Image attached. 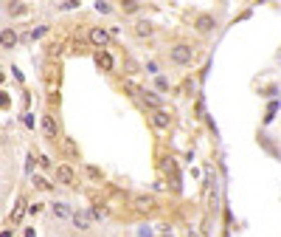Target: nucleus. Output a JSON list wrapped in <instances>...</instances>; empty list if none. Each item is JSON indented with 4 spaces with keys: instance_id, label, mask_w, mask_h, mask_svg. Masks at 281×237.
Wrapping results in <instances>:
<instances>
[{
    "instance_id": "obj_9",
    "label": "nucleus",
    "mask_w": 281,
    "mask_h": 237,
    "mask_svg": "<svg viewBox=\"0 0 281 237\" xmlns=\"http://www.w3.org/2000/svg\"><path fill=\"white\" fill-rule=\"evenodd\" d=\"M140 99H144V105L147 108H152V110H161L163 108V99L155 91H140Z\"/></svg>"
},
{
    "instance_id": "obj_4",
    "label": "nucleus",
    "mask_w": 281,
    "mask_h": 237,
    "mask_svg": "<svg viewBox=\"0 0 281 237\" xmlns=\"http://www.w3.org/2000/svg\"><path fill=\"white\" fill-rule=\"evenodd\" d=\"M70 220H73V226H76V229H82V231L93 229V215H90V209H73Z\"/></svg>"
},
{
    "instance_id": "obj_17",
    "label": "nucleus",
    "mask_w": 281,
    "mask_h": 237,
    "mask_svg": "<svg viewBox=\"0 0 281 237\" xmlns=\"http://www.w3.org/2000/svg\"><path fill=\"white\" fill-rule=\"evenodd\" d=\"M90 215H93V220H104V217L110 215V212H107V209H98V206H93V209H90Z\"/></svg>"
},
{
    "instance_id": "obj_6",
    "label": "nucleus",
    "mask_w": 281,
    "mask_h": 237,
    "mask_svg": "<svg viewBox=\"0 0 281 237\" xmlns=\"http://www.w3.org/2000/svg\"><path fill=\"white\" fill-rule=\"evenodd\" d=\"M56 181H59L62 187H73V181H76V173H73V167L59 164V167H56Z\"/></svg>"
},
{
    "instance_id": "obj_25",
    "label": "nucleus",
    "mask_w": 281,
    "mask_h": 237,
    "mask_svg": "<svg viewBox=\"0 0 281 237\" xmlns=\"http://www.w3.org/2000/svg\"><path fill=\"white\" fill-rule=\"evenodd\" d=\"M45 31H48V26H40V29H37L34 34H31V40H37V37H42V34H45Z\"/></svg>"
},
{
    "instance_id": "obj_8",
    "label": "nucleus",
    "mask_w": 281,
    "mask_h": 237,
    "mask_svg": "<svg viewBox=\"0 0 281 237\" xmlns=\"http://www.w3.org/2000/svg\"><path fill=\"white\" fill-rule=\"evenodd\" d=\"M17 40H20V37H17V31L14 29H3L0 31V48H14V45H17Z\"/></svg>"
},
{
    "instance_id": "obj_3",
    "label": "nucleus",
    "mask_w": 281,
    "mask_h": 237,
    "mask_svg": "<svg viewBox=\"0 0 281 237\" xmlns=\"http://www.w3.org/2000/svg\"><path fill=\"white\" fill-rule=\"evenodd\" d=\"M87 40H90L98 51H107V45H110V31L101 29V26H96V29L87 31Z\"/></svg>"
},
{
    "instance_id": "obj_28",
    "label": "nucleus",
    "mask_w": 281,
    "mask_h": 237,
    "mask_svg": "<svg viewBox=\"0 0 281 237\" xmlns=\"http://www.w3.org/2000/svg\"><path fill=\"white\" fill-rule=\"evenodd\" d=\"M6 105H9V96H6V94H0V108H6Z\"/></svg>"
},
{
    "instance_id": "obj_1",
    "label": "nucleus",
    "mask_w": 281,
    "mask_h": 237,
    "mask_svg": "<svg viewBox=\"0 0 281 237\" xmlns=\"http://www.w3.org/2000/svg\"><path fill=\"white\" fill-rule=\"evenodd\" d=\"M169 59L175 65H191V59H194V48H191L189 43H175L172 48H169Z\"/></svg>"
},
{
    "instance_id": "obj_22",
    "label": "nucleus",
    "mask_w": 281,
    "mask_h": 237,
    "mask_svg": "<svg viewBox=\"0 0 281 237\" xmlns=\"http://www.w3.org/2000/svg\"><path fill=\"white\" fill-rule=\"evenodd\" d=\"M34 187H37V189H51V184H48L45 178H34Z\"/></svg>"
},
{
    "instance_id": "obj_29",
    "label": "nucleus",
    "mask_w": 281,
    "mask_h": 237,
    "mask_svg": "<svg viewBox=\"0 0 281 237\" xmlns=\"http://www.w3.org/2000/svg\"><path fill=\"white\" fill-rule=\"evenodd\" d=\"M23 237H37V231L34 229H26V231H23Z\"/></svg>"
},
{
    "instance_id": "obj_5",
    "label": "nucleus",
    "mask_w": 281,
    "mask_h": 237,
    "mask_svg": "<svg viewBox=\"0 0 281 237\" xmlns=\"http://www.w3.org/2000/svg\"><path fill=\"white\" fill-rule=\"evenodd\" d=\"M132 34L138 37V40H147V37H152V34H155V26H152V20H147V17H140V20H135V26H132Z\"/></svg>"
},
{
    "instance_id": "obj_13",
    "label": "nucleus",
    "mask_w": 281,
    "mask_h": 237,
    "mask_svg": "<svg viewBox=\"0 0 281 237\" xmlns=\"http://www.w3.org/2000/svg\"><path fill=\"white\" fill-rule=\"evenodd\" d=\"M135 209H138V212H149V209H155V198H152V195H135Z\"/></svg>"
},
{
    "instance_id": "obj_10",
    "label": "nucleus",
    "mask_w": 281,
    "mask_h": 237,
    "mask_svg": "<svg viewBox=\"0 0 281 237\" xmlns=\"http://www.w3.org/2000/svg\"><path fill=\"white\" fill-rule=\"evenodd\" d=\"M96 65L101 68V71H112V68H115V59H112L110 51H98V54H96Z\"/></svg>"
},
{
    "instance_id": "obj_2",
    "label": "nucleus",
    "mask_w": 281,
    "mask_h": 237,
    "mask_svg": "<svg viewBox=\"0 0 281 237\" xmlns=\"http://www.w3.org/2000/svg\"><path fill=\"white\" fill-rule=\"evenodd\" d=\"M194 31H197V34H203V37H211L214 31H217V17L208 15V12L197 15L194 17Z\"/></svg>"
},
{
    "instance_id": "obj_24",
    "label": "nucleus",
    "mask_w": 281,
    "mask_h": 237,
    "mask_svg": "<svg viewBox=\"0 0 281 237\" xmlns=\"http://www.w3.org/2000/svg\"><path fill=\"white\" fill-rule=\"evenodd\" d=\"M87 175H90L93 181H98V178H101V173H98L96 167H87Z\"/></svg>"
},
{
    "instance_id": "obj_30",
    "label": "nucleus",
    "mask_w": 281,
    "mask_h": 237,
    "mask_svg": "<svg viewBox=\"0 0 281 237\" xmlns=\"http://www.w3.org/2000/svg\"><path fill=\"white\" fill-rule=\"evenodd\" d=\"M0 237H12V231H9V229H6V231H0Z\"/></svg>"
},
{
    "instance_id": "obj_14",
    "label": "nucleus",
    "mask_w": 281,
    "mask_h": 237,
    "mask_svg": "<svg viewBox=\"0 0 281 237\" xmlns=\"http://www.w3.org/2000/svg\"><path fill=\"white\" fill-rule=\"evenodd\" d=\"M6 12H9V17H23L28 12V6H26V3H9Z\"/></svg>"
},
{
    "instance_id": "obj_11",
    "label": "nucleus",
    "mask_w": 281,
    "mask_h": 237,
    "mask_svg": "<svg viewBox=\"0 0 281 237\" xmlns=\"http://www.w3.org/2000/svg\"><path fill=\"white\" fill-rule=\"evenodd\" d=\"M42 130H45V136H48V138L59 136V124L54 122V116H48V113L42 116Z\"/></svg>"
},
{
    "instance_id": "obj_32",
    "label": "nucleus",
    "mask_w": 281,
    "mask_h": 237,
    "mask_svg": "<svg viewBox=\"0 0 281 237\" xmlns=\"http://www.w3.org/2000/svg\"><path fill=\"white\" fill-rule=\"evenodd\" d=\"M0 82H3V73H0Z\"/></svg>"
},
{
    "instance_id": "obj_26",
    "label": "nucleus",
    "mask_w": 281,
    "mask_h": 237,
    "mask_svg": "<svg viewBox=\"0 0 281 237\" xmlns=\"http://www.w3.org/2000/svg\"><path fill=\"white\" fill-rule=\"evenodd\" d=\"M28 212H31V215H37V212H42V203H31V206H28Z\"/></svg>"
},
{
    "instance_id": "obj_20",
    "label": "nucleus",
    "mask_w": 281,
    "mask_h": 237,
    "mask_svg": "<svg viewBox=\"0 0 281 237\" xmlns=\"http://www.w3.org/2000/svg\"><path fill=\"white\" fill-rule=\"evenodd\" d=\"M155 85H158V91H169V79L166 76H155Z\"/></svg>"
},
{
    "instance_id": "obj_16",
    "label": "nucleus",
    "mask_w": 281,
    "mask_h": 237,
    "mask_svg": "<svg viewBox=\"0 0 281 237\" xmlns=\"http://www.w3.org/2000/svg\"><path fill=\"white\" fill-rule=\"evenodd\" d=\"M275 110H278V102H270V108H267V116H264V124H270L275 119Z\"/></svg>"
},
{
    "instance_id": "obj_12",
    "label": "nucleus",
    "mask_w": 281,
    "mask_h": 237,
    "mask_svg": "<svg viewBox=\"0 0 281 237\" xmlns=\"http://www.w3.org/2000/svg\"><path fill=\"white\" fill-rule=\"evenodd\" d=\"M152 124H155V127H158V130H166L169 124H172V116H169L163 108H161V110H155V116H152Z\"/></svg>"
},
{
    "instance_id": "obj_31",
    "label": "nucleus",
    "mask_w": 281,
    "mask_h": 237,
    "mask_svg": "<svg viewBox=\"0 0 281 237\" xmlns=\"http://www.w3.org/2000/svg\"><path fill=\"white\" fill-rule=\"evenodd\" d=\"M189 237H200V234H197V231H194V229H189Z\"/></svg>"
},
{
    "instance_id": "obj_27",
    "label": "nucleus",
    "mask_w": 281,
    "mask_h": 237,
    "mask_svg": "<svg viewBox=\"0 0 281 237\" xmlns=\"http://www.w3.org/2000/svg\"><path fill=\"white\" fill-rule=\"evenodd\" d=\"M76 6H79L76 0H65V3H62V9H76Z\"/></svg>"
},
{
    "instance_id": "obj_23",
    "label": "nucleus",
    "mask_w": 281,
    "mask_h": 237,
    "mask_svg": "<svg viewBox=\"0 0 281 237\" xmlns=\"http://www.w3.org/2000/svg\"><path fill=\"white\" fill-rule=\"evenodd\" d=\"M96 12H101V15H110L112 6H107V3H96Z\"/></svg>"
},
{
    "instance_id": "obj_18",
    "label": "nucleus",
    "mask_w": 281,
    "mask_h": 237,
    "mask_svg": "<svg viewBox=\"0 0 281 237\" xmlns=\"http://www.w3.org/2000/svg\"><path fill=\"white\" fill-rule=\"evenodd\" d=\"M147 73H152V76H161V65L155 62V59H149V62H147Z\"/></svg>"
},
{
    "instance_id": "obj_33",
    "label": "nucleus",
    "mask_w": 281,
    "mask_h": 237,
    "mask_svg": "<svg viewBox=\"0 0 281 237\" xmlns=\"http://www.w3.org/2000/svg\"><path fill=\"white\" fill-rule=\"evenodd\" d=\"M68 237H76V234H68Z\"/></svg>"
},
{
    "instance_id": "obj_21",
    "label": "nucleus",
    "mask_w": 281,
    "mask_h": 237,
    "mask_svg": "<svg viewBox=\"0 0 281 237\" xmlns=\"http://www.w3.org/2000/svg\"><path fill=\"white\" fill-rule=\"evenodd\" d=\"M140 9V3H135V0H129V3H124V12H129V15H135Z\"/></svg>"
},
{
    "instance_id": "obj_15",
    "label": "nucleus",
    "mask_w": 281,
    "mask_h": 237,
    "mask_svg": "<svg viewBox=\"0 0 281 237\" xmlns=\"http://www.w3.org/2000/svg\"><path fill=\"white\" fill-rule=\"evenodd\" d=\"M138 237H155V229L149 226V223H144V226H138V231H135Z\"/></svg>"
},
{
    "instance_id": "obj_7",
    "label": "nucleus",
    "mask_w": 281,
    "mask_h": 237,
    "mask_svg": "<svg viewBox=\"0 0 281 237\" xmlns=\"http://www.w3.org/2000/svg\"><path fill=\"white\" fill-rule=\"evenodd\" d=\"M51 212H54V217H56V220H68V217L73 215V209H70L65 201H56V203H51Z\"/></svg>"
},
{
    "instance_id": "obj_19",
    "label": "nucleus",
    "mask_w": 281,
    "mask_h": 237,
    "mask_svg": "<svg viewBox=\"0 0 281 237\" xmlns=\"http://www.w3.org/2000/svg\"><path fill=\"white\" fill-rule=\"evenodd\" d=\"M23 206H26V201H23V198H17V209H14V220H20V217H23V212H26Z\"/></svg>"
}]
</instances>
